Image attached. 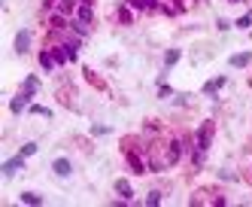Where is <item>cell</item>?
<instances>
[{"label":"cell","mask_w":252,"mask_h":207,"mask_svg":"<svg viewBox=\"0 0 252 207\" xmlns=\"http://www.w3.org/2000/svg\"><path fill=\"white\" fill-rule=\"evenodd\" d=\"M213 134H216V125L207 119V122H204L201 128H198V134H194V149L207 153V149H210V143H213Z\"/></svg>","instance_id":"obj_1"},{"label":"cell","mask_w":252,"mask_h":207,"mask_svg":"<svg viewBox=\"0 0 252 207\" xmlns=\"http://www.w3.org/2000/svg\"><path fill=\"white\" fill-rule=\"evenodd\" d=\"M21 168H25V155H21V153H18L16 158H6V162L0 165V171H3V177H16Z\"/></svg>","instance_id":"obj_2"},{"label":"cell","mask_w":252,"mask_h":207,"mask_svg":"<svg viewBox=\"0 0 252 207\" xmlns=\"http://www.w3.org/2000/svg\"><path fill=\"white\" fill-rule=\"evenodd\" d=\"M125 158H128V165L134 168V174H146V171H149V165L134 153V149H128V146H125Z\"/></svg>","instance_id":"obj_3"},{"label":"cell","mask_w":252,"mask_h":207,"mask_svg":"<svg viewBox=\"0 0 252 207\" xmlns=\"http://www.w3.org/2000/svg\"><path fill=\"white\" fill-rule=\"evenodd\" d=\"M31 98H33V95H28V91H21V95H16L13 101H9V113H16V116H18V113H21V110H25L28 104H31Z\"/></svg>","instance_id":"obj_4"},{"label":"cell","mask_w":252,"mask_h":207,"mask_svg":"<svg viewBox=\"0 0 252 207\" xmlns=\"http://www.w3.org/2000/svg\"><path fill=\"white\" fill-rule=\"evenodd\" d=\"M28 46H31V31H18V34H16V43H13L16 55H25Z\"/></svg>","instance_id":"obj_5"},{"label":"cell","mask_w":252,"mask_h":207,"mask_svg":"<svg viewBox=\"0 0 252 207\" xmlns=\"http://www.w3.org/2000/svg\"><path fill=\"white\" fill-rule=\"evenodd\" d=\"M179 155H182V143H179V140H170V143H167L164 165H176V162H179Z\"/></svg>","instance_id":"obj_6"},{"label":"cell","mask_w":252,"mask_h":207,"mask_svg":"<svg viewBox=\"0 0 252 207\" xmlns=\"http://www.w3.org/2000/svg\"><path fill=\"white\" fill-rule=\"evenodd\" d=\"M52 9H55V13H61V16H76L79 6H76V0H58Z\"/></svg>","instance_id":"obj_7"},{"label":"cell","mask_w":252,"mask_h":207,"mask_svg":"<svg viewBox=\"0 0 252 207\" xmlns=\"http://www.w3.org/2000/svg\"><path fill=\"white\" fill-rule=\"evenodd\" d=\"M52 171H55L58 177H70V174H73V165L67 162V158H55V162H52Z\"/></svg>","instance_id":"obj_8"},{"label":"cell","mask_w":252,"mask_h":207,"mask_svg":"<svg viewBox=\"0 0 252 207\" xmlns=\"http://www.w3.org/2000/svg\"><path fill=\"white\" fill-rule=\"evenodd\" d=\"M49 52H52L55 64H67V61H70V55H67V46H64V43H61V46H49Z\"/></svg>","instance_id":"obj_9"},{"label":"cell","mask_w":252,"mask_h":207,"mask_svg":"<svg viewBox=\"0 0 252 207\" xmlns=\"http://www.w3.org/2000/svg\"><path fill=\"white\" fill-rule=\"evenodd\" d=\"M73 18H79V21H82V25H91V21H94V9L79 3V9H76V16H73Z\"/></svg>","instance_id":"obj_10"},{"label":"cell","mask_w":252,"mask_h":207,"mask_svg":"<svg viewBox=\"0 0 252 207\" xmlns=\"http://www.w3.org/2000/svg\"><path fill=\"white\" fill-rule=\"evenodd\" d=\"M40 67H43V70H46V73H52V70H55V58H52V52H49V46H46V49L40 52Z\"/></svg>","instance_id":"obj_11"},{"label":"cell","mask_w":252,"mask_h":207,"mask_svg":"<svg viewBox=\"0 0 252 207\" xmlns=\"http://www.w3.org/2000/svg\"><path fill=\"white\" fill-rule=\"evenodd\" d=\"M116 192L122 195V201H131V198H134V189H131L128 180H116Z\"/></svg>","instance_id":"obj_12"},{"label":"cell","mask_w":252,"mask_h":207,"mask_svg":"<svg viewBox=\"0 0 252 207\" xmlns=\"http://www.w3.org/2000/svg\"><path fill=\"white\" fill-rule=\"evenodd\" d=\"M249 61H252V52H237V55L228 58V64H231V67H246Z\"/></svg>","instance_id":"obj_13"},{"label":"cell","mask_w":252,"mask_h":207,"mask_svg":"<svg viewBox=\"0 0 252 207\" xmlns=\"http://www.w3.org/2000/svg\"><path fill=\"white\" fill-rule=\"evenodd\" d=\"M225 83H228L225 76H216V79H210V83L204 86V95H216V91H219V88H222Z\"/></svg>","instance_id":"obj_14"},{"label":"cell","mask_w":252,"mask_h":207,"mask_svg":"<svg viewBox=\"0 0 252 207\" xmlns=\"http://www.w3.org/2000/svg\"><path fill=\"white\" fill-rule=\"evenodd\" d=\"M21 91H28V95H37V91H40V79H37V76H25V86H21Z\"/></svg>","instance_id":"obj_15"},{"label":"cell","mask_w":252,"mask_h":207,"mask_svg":"<svg viewBox=\"0 0 252 207\" xmlns=\"http://www.w3.org/2000/svg\"><path fill=\"white\" fill-rule=\"evenodd\" d=\"M21 204H33V207H40L43 204V195H37V192H21V198H18Z\"/></svg>","instance_id":"obj_16"},{"label":"cell","mask_w":252,"mask_h":207,"mask_svg":"<svg viewBox=\"0 0 252 207\" xmlns=\"http://www.w3.org/2000/svg\"><path fill=\"white\" fill-rule=\"evenodd\" d=\"M70 31H76L79 37H88V25H82L79 18H70Z\"/></svg>","instance_id":"obj_17"},{"label":"cell","mask_w":252,"mask_h":207,"mask_svg":"<svg viewBox=\"0 0 252 207\" xmlns=\"http://www.w3.org/2000/svg\"><path fill=\"white\" fill-rule=\"evenodd\" d=\"M179 55H182L179 49H167V55H164V67H173V64L179 61Z\"/></svg>","instance_id":"obj_18"},{"label":"cell","mask_w":252,"mask_h":207,"mask_svg":"<svg viewBox=\"0 0 252 207\" xmlns=\"http://www.w3.org/2000/svg\"><path fill=\"white\" fill-rule=\"evenodd\" d=\"M234 25H237L240 31H249V28H252V13H246V16H240V18L234 21Z\"/></svg>","instance_id":"obj_19"},{"label":"cell","mask_w":252,"mask_h":207,"mask_svg":"<svg viewBox=\"0 0 252 207\" xmlns=\"http://www.w3.org/2000/svg\"><path fill=\"white\" fill-rule=\"evenodd\" d=\"M31 113H33V116H46V119H52V110H49V107H40V104H33Z\"/></svg>","instance_id":"obj_20"},{"label":"cell","mask_w":252,"mask_h":207,"mask_svg":"<svg viewBox=\"0 0 252 207\" xmlns=\"http://www.w3.org/2000/svg\"><path fill=\"white\" fill-rule=\"evenodd\" d=\"M119 21L122 25H131V9L128 6H119Z\"/></svg>","instance_id":"obj_21"},{"label":"cell","mask_w":252,"mask_h":207,"mask_svg":"<svg viewBox=\"0 0 252 207\" xmlns=\"http://www.w3.org/2000/svg\"><path fill=\"white\" fill-rule=\"evenodd\" d=\"M37 149H40L37 143H33V140H28L25 146H21V155H25V158H28V155H33V153H37Z\"/></svg>","instance_id":"obj_22"},{"label":"cell","mask_w":252,"mask_h":207,"mask_svg":"<svg viewBox=\"0 0 252 207\" xmlns=\"http://www.w3.org/2000/svg\"><path fill=\"white\" fill-rule=\"evenodd\" d=\"M146 204H149V207L161 204V192H149V195H146Z\"/></svg>","instance_id":"obj_23"},{"label":"cell","mask_w":252,"mask_h":207,"mask_svg":"<svg viewBox=\"0 0 252 207\" xmlns=\"http://www.w3.org/2000/svg\"><path fill=\"white\" fill-rule=\"evenodd\" d=\"M216 28H219V31H228V28H231V21H225V18H219V21H216Z\"/></svg>","instance_id":"obj_24"},{"label":"cell","mask_w":252,"mask_h":207,"mask_svg":"<svg viewBox=\"0 0 252 207\" xmlns=\"http://www.w3.org/2000/svg\"><path fill=\"white\" fill-rule=\"evenodd\" d=\"M158 95H161V98H170V95H173V88H167V86H161V88H158Z\"/></svg>","instance_id":"obj_25"},{"label":"cell","mask_w":252,"mask_h":207,"mask_svg":"<svg viewBox=\"0 0 252 207\" xmlns=\"http://www.w3.org/2000/svg\"><path fill=\"white\" fill-rule=\"evenodd\" d=\"M79 3H82V6H94V0H79Z\"/></svg>","instance_id":"obj_26"},{"label":"cell","mask_w":252,"mask_h":207,"mask_svg":"<svg viewBox=\"0 0 252 207\" xmlns=\"http://www.w3.org/2000/svg\"><path fill=\"white\" fill-rule=\"evenodd\" d=\"M55 3H58V0H46V6H55Z\"/></svg>","instance_id":"obj_27"},{"label":"cell","mask_w":252,"mask_h":207,"mask_svg":"<svg viewBox=\"0 0 252 207\" xmlns=\"http://www.w3.org/2000/svg\"><path fill=\"white\" fill-rule=\"evenodd\" d=\"M228 3H240V0H228Z\"/></svg>","instance_id":"obj_28"}]
</instances>
